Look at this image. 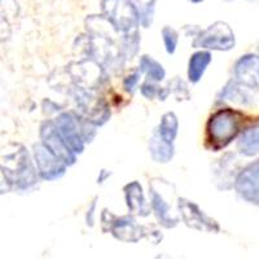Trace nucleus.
<instances>
[{
  "label": "nucleus",
  "instance_id": "nucleus-1",
  "mask_svg": "<svg viewBox=\"0 0 259 259\" xmlns=\"http://www.w3.org/2000/svg\"><path fill=\"white\" fill-rule=\"evenodd\" d=\"M85 30L89 57L96 60L106 73L119 70L127 60L121 34L101 15L85 18Z\"/></svg>",
  "mask_w": 259,
  "mask_h": 259
},
{
  "label": "nucleus",
  "instance_id": "nucleus-2",
  "mask_svg": "<svg viewBox=\"0 0 259 259\" xmlns=\"http://www.w3.org/2000/svg\"><path fill=\"white\" fill-rule=\"evenodd\" d=\"M38 168L34 166L26 148L21 144H12V149L7 147L2 153V184L6 188L2 193L9 191L27 192L36 187L39 182Z\"/></svg>",
  "mask_w": 259,
  "mask_h": 259
},
{
  "label": "nucleus",
  "instance_id": "nucleus-3",
  "mask_svg": "<svg viewBox=\"0 0 259 259\" xmlns=\"http://www.w3.org/2000/svg\"><path fill=\"white\" fill-rule=\"evenodd\" d=\"M244 113L233 108H221L212 113L205 127V145L212 152L227 148L244 131Z\"/></svg>",
  "mask_w": 259,
  "mask_h": 259
},
{
  "label": "nucleus",
  "instance_id": "nucleus-4",
  "mask_svg": "<svg viewBox=\"0 0 259 259\" xmlns=\"http://www.w3.org/2000/svg\"><path fill=\"white\" fill-rule=\"evenodd\" d=\"M149 197L152 211L157 221L166 228H174L180 222L177 188L174 183L162 178H153L149 182Z\"/></svg>",
  "mask_w": 259,
  "mask_h": 259
},
{
  "label": "nucleus",
  "instance_id": "nucleus-5",
  "mask_svg": "<svg viewBox=\"0 0 259 259\" xmlns=\"http://www.w3.org/2000/svg\"><path fill=\"white\" fill-rule=\"evenodd\" d=\"M101 16L122 36L139 34L140 16L131 0H101Z\"/></svg>",
  "mask_w": 259,
  "mask_h": 259
},
{
  "label": "nucleus",
  "instance_id": "nucleus-6",
  "mask_svg": "<svg viewBox=\"0 0 259 259\" xmlns=\"http://www.w3.org/2000/svg\"><path fill=\"white\" fill-rule=\"evenodd\" d=\"M101 226L105 232L124 242H138L145 233V228L135 221L134 215H115L108 209L101 212Z\"/></svg>",
  "mask_w": 259,
  "mask_h": 259
},
{
  "label": "nucleus",
  "instance_id": "nucleus-7",
  "mask_svg": "<svg viewBox=\"0 0 259 259\" xmlns=\"http://www.w3.org/2000/svg\"><path fill=\"white\" fill-rule=\"evenodd\" d=\"M235 32L231 26L223 21H217L207 29L201 30L192 41L193 48H202L209 51H231L235 48Z\"/></svg>",
  "mask_w": 259,
  "mask_h": 259
},
{
  "label": "nucleus",
  "instance_id": "nucleus-8",
  "mask_svg": "<svg viewBox=\"0 0 259 259\" xmlns=\"http://www.w3.org/2000/svg\"><path fill=\"white\" fill-rule=\"evenodd\" d=\"M68 73L75 87L89 91L99 89L108 74L105 69L91 57L71 62L68 66Z\"/></svg>",
  "mask_w": 259,
  "mask_h": 259
},
{
  "label": "nucleus",
  "instance_id": "nucleus-9",
  "mask_svg": "<svg viewBox=\"0 0 259 259\" xmlns=\"http://www.w3.org/2000/svg\"><path fill=\"white\" fill-rule=\"evenodd\" d=\"M74 99L77 103V108L79 109V114L91 121L95 126L100 127L109 121V105L101 97L96 96L94 91L75 87L74 89Z\"/></svg>",
  "mask_w": 259,
  "mask_h": 259
},
{
  "label": "nucleus",
  "instance_id": "nucleus-10",
  "mask_svg": "<svg viewBox=\"0 0 259 259\" xmlns=\"http://www.w3.org/2000/svg\"><path fill=\"white\" fill-rule=\"evenodd\" d=\"M32 157H34V162H35L39 175L41 179L47 180V182H55V180L61 179L69 167L41 142L32 145Z\"/></svg>",
  "mask_w": 259,
  "mask_h": 259
},
{
  "label": "nucleus",
  "instance_id": "nucleus-11",
  "mask_svg": "<svg viewBox=\"0 0 259 259\" xmlns=\"http://www.w3.org/2000/svg\"><path fill=\"white\" fill-rule=\"evenodd\" d=\"M178 207L182 221L188 226L189 228L201 231V232L217 233L221 231L218 222L212 219L211 217L203 211L197 203L188 198L179 197L178 200Z\"/></svg>",
  "mask_w": 259,
  "mask_h": 259
},
{
  "label": "nucleus",
  "instance_id": "nucleus-12",
  "mask_svg": "<svg viewBox=\"0 0 259 259\" xmlns=\"http://www.w3.org/2000/svg\"><path fill=\"white\" fill-rule=\"evenodd\" d=\"M39 136H40V142L66 165L73 166L77 162V154L74 153L68 143L65 142L64 138L60 135L53 119L41 122L40 128H39Z\"/></svg>",
  "mask_w": 259,
  "mask_h": 259
},
{
  "label": "nucleus",
  "instance_id": "nucleus-13",
  "mask_svg": "<svg viewBox=\"0 0 259 259\" xmlns=\"http://www.w3.org/2000/svg\"><path fill=\"white\" fill-rule=\"evenodd\" d=\"M57 130L69 147L75 154L83 153L85 143L83 140L82 128H80L79 114L75 112H62L55 119Z\"/></svg>",
  "mask_w": 259,
  "mask_h": 259
},
{
  "label": "nucleus",
  "instance_id": "nucleus-14",
  "mask_svg": "<svg viewBox=\"0 0 259 259\" xmlns=\"http://www.w3.org/2000/svg\"><path fill=\"white\" fill-rule=\"evenodd\" d=\"M233 188L242 200L259 206V159L240 170Z\"/></svg>",
  "mask_w": 259,
  "mask_h": 259
},
{
  "label": "nucleus",
  "instance_id": "nucleus-15",
  "mask_svg": "<svg viewBox=\"0 0 259 259\" xmlns=\"http://www.w3.org/2000/svg\"><path fill=\"white\" fill-rule=\"evenodd\" d=\"M233 79L245 89L259 91V56L247 53L233 65Z\"/></svg>",
  "mask_w": 259,
  "mask_h": 259
},
{
  "label": "nucleus",
  "instance_id": "nucleus-16",
  "mask_svg": "<svg viewBox=\"0 0 259 259\" xmlns=\"http://www.w3.org/2000/svg\"><path fill=\"white\" fill-rule=\"evenodd\" d=\"M237 161L235 153H226L215 163L212 174H214L215 186L222 191H228L233 188L236 178L241 168L237 167Z\"/></svg>",
  "mask_w": 259,
  "mask_h": 259
},
{
  "label": "nucleus",
  "instance_id": "nucleus-17",
  "mask_svg": "<svg viewBox=\"0 0 259 259\" xmlns=\"http://www.w3.org/2000/svg\"><path fill=\"white\" fill-rule=\"evenodd\" d=\"M123 192L124 201H126L127 209H128L130 214L136 215V217H142V218H145V217H148L150 214L152 206L145 200L143 187L138 180L127 183L126 186L123 187Z\"/></svg>",
  "mask_w": 259,
  "mask_h": 259
},
{
  "label": "nucleus",
  "instance_id": "nucleus-18",
  "mask_svg": "<svg viewBox=\"0 0 259 259\" xmlns=\"http://www.w3.org/2000/svg\"><path fill=\"white\" fill-rule=\"evenodd\" d=\"M148 149H149L150 158L154 162H158V163H168L171 159L174 158V143H168L163 140L161 135L157 133V130H154L152 136H150Z\"/></svg>",
  "mask_w": 259,
  "mask_h": 259
},
{
  "label": "nucleus",
  "instance_id": "nucleus-19",
  "mask_svg": "<svg viewBox=\"0 0 259 259\" xmlns=\"http://www.w3.org/2000/svg\"><path fill=\"white\" fill-rule=\"evenodd\" d=\"M239 153L245 157H253L259 154V124L244 130L237 142Z\"/></svg>",
  "mask_w": 259,
  "mask_h": 259
},
{
  "label": "nucleus",
  "instance_id": "nucleus-20",
  "mask_svg": "<svg viewBox=\"0 0 259 259\" xmlns=\"http://www.w3.org/2000/svg\"><path fill=\"white\" fill-rule=\"evenodd\" d=\"M211 62V53L209 51H198L191 56L188 62V80L198 83Z\"/></svg>",
  "mask_w": 259,
  "mask_h": 259
},
{
  "label": "nucleus",
  "instance_id": "nucleus-21",
  "mask_svg": "<svg viewBox=\"0 0 259 259\" xmlns=\"http://www.w3.org/2000/svg\"><path fill=\"white\" fill-rule=\"evenodd\" d=\"M242 87L244 85L240 84L239 82H236L232 78L230 82H227V84L224 85L218 99L221 101H231V103L240 104V105H247L250 103V96H247L245 94Z\"/></svg>",
  "mask_w": 259,
  "mask_h": 259
},
{
  "label": "nucleus",
  "instance_id": "nucleus-22",
  "mask_svg": "<svg viewBox=\"0 0 259 259\" xmlns=\"http://www.w3.org/2000/svg\"><path fill=\"white\" fill-rule=\"evenodd\" d=\"M139 69L144 74L147 79L154 80V82H161V80L165 79L166 71L163 69L161 64H159L157 60H154L152 56H144L140 57V61H139Z\"/></svg>",
  "mask_w": 259,
  "mask_h": 259
},
{
  "label": "nucleus",
  "instance_id": "nucleus-23",
  "mask_svg": "<svg viewBox=\"0 0 259 259\" xmlns=\"http://www.w3.org/2000/svg\"><path fill=\"white\" fill-rule=\"evenodd\" d=\"M156 130L163 140L174 143L178 135V130H179V121H178L177 114L172 112L165 113L161 117V122Z\"/></svg>",
  "mask_w": 259,
  "mask_h": 259
},
{
  "label": "nucleus",
  "instance_id": "nucleus-24",
  "mask_svg": "<svg viewBox=\"0 0 259 259\" xmlns=\"http://www.w3.org/2000/svg\"><path fill=\"white\" fill-rule=\"evenodd\" d=\"M131 3L138 9L139 16H140V25L149 27L153 21L156 0H131Z\"/></svg>",
  "mask_w": 259,
  "mask_h": 259
},
{
  "label": "nucleus",
  "instance_id": "nucleus-25",
  "mask_svg": "<svg viewBox=\"0 0 259 259\" xmlns=\"http://www.w3.org/2000/svg\"><path fill=\"white\" fill-rule=\"evenodd\" d=\"M162 40L165 45V50L168 55H174L179 43V34L177 30L171 26H163L161 31Z\"/></svg>",
  "mask_w": 259,
  "mask_h": 259
},
{
  "label": "nucleus",
  "instance_id": "nucleus-26",
  "mask_svg": "<svg viewBox=\"0 0 259 259\" xmlns=\"http://www.w3.org/2000/svg\"><path fill=\"white\" fill-rule=\"evenodd\" d=\"M168 89H170V94L174 95L177 97L178 101L182 100H189L191 99V92H189L188 85L182 78L177 77L175 79L168 82Z\"/></svg>",
  "mask_w": 259,
  "mask_h": 259
},
{
  "label": "nucleus",
  "instance_id": "nucleus-27",
  "mask_svg": "<svg viewBox=\"0 0 259 259\" xmlns=\"http://www.w3.org/2000/svg\"><path fill=\"white\" fill-rule=\"evenodd\" d=\"M159 90H161V85L158 84V82L147 79V78H145V80L140 85V92L148 100H153V99L158 97Z\"/></svg>",
  "mask_w": 259,
  "mask_h": 259
},
{
  "label": "nucleus",
  "instance_id": "nucleus-28",
  "mask_svg": "<svg viewBox=\"0 0 259 259\" xmlns=\"http://www.w3.org/2000/svg\"><path fill=\"white\" fill-rule=\"evenodd\" d=\"M143 73L140 71V69H136V70L131 71V73L127 75L123 79V89L124 91L128 92V94H134L135 90L138 89L139 82H140V78H142Z\"/></svg>",
  "mask_w": 259,
  "mask_h": 259
},
{
  "label": "nucleus",
  "instance_id": "nucleus-29",
  "mask_svg": "<svg viewBox=\"0 0 259 259\" xmlns=\"http://www.w3.org/2000/svg\"><path fill=\"white\" fill-rule=\"evenodd\" d=\"M99 200V197H95L92 200L91 206H90L89 211H87V217H85V222H87V226L92 227L94 226V222H95V209H96V201Z\"/></svg>",
  "mask_w": 259,
  "mask_h": 259
},
{
  "label": "nucleus",
  "instance_id": "nucleus-30",
  "mask_svg": "<svg viewBox=\"0 0 259 259\" xmlns=\"http://www.w3.org/2000/svg\"><path fill=\"white\" fill-rule=\"evenodd\" d=\"M110 175H112V172H110V171L101 170L100 174H99V178H97V183H99V184H101V183L105 182V180L108 179V178H109Z\"/></svg>",
  "mask_w": 259,
  "mask_h": 259
},
{
  "label": "nucleus",
  "instance_id": "nucleus-31",
  "mask_svg": "<svg viewBox=\"0 0 259 259\" xmlns=\"http://www.w3.org/2000/svg\"><path fill=\"white\" fill-rule=\"evenodd\" d=\"M192 3H194V4H198V3H202L203 0H191Z\"/></svg>",
  "mask_w": 259,
  "mask_h": 259
}]
</instances>
